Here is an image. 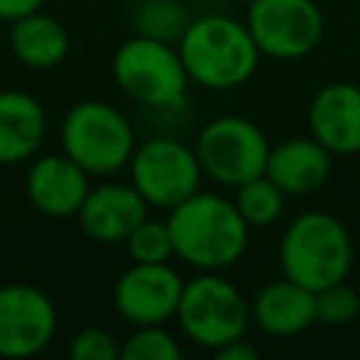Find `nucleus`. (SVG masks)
<instances>
[{"instance_id":"f257e3e1","label":"nucleus","mask_w":360,"mask_h":360,"mask_svg":"<svg viewBox=\"0 0 360 360\" xmlns=\"http://www.w3.org/2000/svg\"><path fill=\"white\" fill-rule=\"evenodd\" d=\"M174 256L197 270L231 267L248 248L250 225L242 219L233 200L214 191H194L169 211Z\"/></svg>"},{"instance_id":"f03ea898","label":"nucleus","mask_w":360,"mask_h":360,"mask_svg":"<svg viewBox=\"0 0 360 360\" xmlns=\"http://www.w3.org/2000/svg\"><path fill=\"white\" fill-rule=\"evenodd\" d=\"M191 82L208 90L245 84L259 65V48L245 22L225 14H205L188 22L177 42Z\"/></svg>"},{"instance_id":"7ed1b4c3","label":"nucleus","mask_w":360,"mask_h":360,"mask_svg":"<svg viewBox=\"0 0 360 360\" xmlns=\"http://www.w3.org/2000/svg\"><path fill=\"white\" fill-rule=\"evenodd\" d=\"M281 273L312 292L346 281L352 270V236L346 225L326 211L295 217L278 245Z\"/></svg>"},{"instance_id":"20e7f679","label":"nucleus","mask_w":360,"mask_h":360,"mask_svg":"<svg viewBox=\"0 0 360 360\" xmlns=\"http://www.w3.org/2000/svg\"><path fill=\"white\" fill-rule=\"evenodd\" d=\"M112 76L129 98L158 110L180 107L188 87L180 51L172 42L141 34L118 45L112 56Z\"/></svg>"},{"instance_id":"39448f33","label":"nucleus","mask_w":360,"mask_h":360,"mask_svg":"<svg viewBox=\"0 0 360 360\" xmlns=\"http://www.w3.org/2000/svg\"><path fill=\"white\" fill-rule=\"evenodd\" d=\"M174 318L191 343L217 352L219 346L245 335L250 309L233 281L217 270H205L202 276L186 281Z\"/></svg>"},{"instance_id":"423d86ee","label":"nucleus","mask_w":360,"mask_h":360,"mask_svg":"<svg viewBox=\"0 0 360 360\" xmlns=\"http://www.w3.org/2000/svg\"><path fill=\"white\" fill-rule=\"evenodd\" d=\"M62 149L90 174H112L129 163L135 132L107 101H79L62 121Z\"/></svg>"},{"instance_id":"0eeeda50","label":"nucleus","mask_w":360,"mask_h":360,"mask_svg":"<svg viewBox=\"0 0 360 360\" xmlns=\"http://www.w3.org/2000/svg\"><path fill=\"white\" fill-rule=\"evenodd\" d=\"M194 152L205 177L219 186L236 188L264 174L270 143L253 121L242 115H219L202 127Z\"/></svg>"},{"instance_id":"6e6552de","label":"nucleus","mask_w":360,"mask_h":360,"mask_svg":"<svg viewBox=\"0 0 360 360\" xmlns=\"http://www.w3.org/2000/svg\"><path fill=\"white\" fill-rule=\"evenodd\" d=\"M129 174L138 194L152 208L172 211L194 191H200L202 166L197 152L177 138H149L129 158Z\"/></svg>"},{"instance_id":"1a4fd4ad","label":"nucleus","mask_w":360,"mask_h":360,"mask_svg":"<svg viewBox=\"0 0 360 360\" xmlns=\"http://www.w3.org/2000/svg\"><path fill=\"white\" fill-rule=\"evenodd\" d=\"M245 25L259 53L273 59H301L323 37V14L315 0H250Z\"/></svg>"},{"instance_id":"9d476101","label":"nucleus","mask_w":360,"mask_h":360,"mask_svg":"<svg viewBox=\"0 0 360 360\" xmlns=\"http://www.w3.org/2000/svg\"><path fill=\"white\" fill-rule=\"evenodd\" d=\"M186 281L169 262H132L112 290L118 315L132 326L166 323L177 315Z\"/></svg>"},{"instance_id":"9b49d317","label":"nucleus","mask_w":360,"mask_h":360,"mask_svg":"<svg viewBox=\"0 0 360 360\" xmlns=\"http://www.w3.org/2000/svg\"><path fill=\"white\" fill-rule=\"evenodd\" d=\"M56 335V307L39 287H0V357L39 354Z\"/></svg>"},{"instance_id":"f8f14e48","label":"nucleus","mask_w":360,"mask_h":360,"mask_svg":"<svg viewBox=\"0 0 360 360\" xmlns=\"http://www.w3.org/2000/svg\"><path fill=\"white\" fill-rule=\"evenodd\" d=\"M309 135L332 155L360 152V87L349 82H332L321 87L307 112Z\"/></svg>"},{"instance_id":"ddd939ff","label":"nucleus","mask_w":360,"mask_h":360,"mask_svg":"<svg viewBox=\"0 0 360 360\" xmlns=\"http://www.w3.org/2000/svg\"><path fill=\"white\" fill-rule=\"evenodd\" d=\"M87 177L90 172H84L70 155H42L28 169L25 194L45 217H73L90 191Z\"/></svg>"},{"instance_id":"4468645a","label":"nucleus","mask_w":360,"mask_h":360,"mask_svg":"<svg viewBox=\"0 0 360 360\" xmlns=\"http://www.w3.org/2000/svg\"><path fill=\"white\" fill-rule=\"evenodd\" d=\"M146 200L132 183H101L87 191L79 208V222L90 239L112 245L124 242L135 231V225L146 219Z\"/></svg>"},{"instance_id":"2eb2a0df","label":"nucleus","mask_w":360,"mask_h":360,"mask_svg":"<svg viewBox=\"0 0 360 360\" xmlns=\"http://www.w3.org/2000/svg\"><path fill=\"white\" fill-rule=\"evenodd\" d=\"M264 174L292 197H307L323 188L332 174V152L315 138H290L270 146Z\"/></svg>"},{"instance_id":"dca6fc26","label":"nucleus","mask_w":360,"mask_h":360,"mask_svg":"<svg viewBox=\"0 0 360 360\" xmlns=\"http://www.w3.org/2000/svg\"><path fill=\"white\" fill-rule=\"evenodd\" d=\"M253 321L273 338H290L309 329L315 318V292L292 278H278L259 290L250 307Z\"/></svg>"},{"instance_id":"f3484780","label":"nucleus","mask_w":360,"mask_h":360,"mask_svg":"<svg viewBox=\"0 0 360 360\" xmlns=\"http://www.w3.org/2000/svg\"><path fill=\"white\" fill-rule=\"evenodd\" d=\"M48 115L22 90H0V166L28 160L45 141Z\"/></svg>"},{"instance_id":"a211bd4d","label":"nucleus","mask_w":360,"mask_h":360,"mask_svg":"<svg viewBox=\"0 0 360 360\" xmlns=\"http://www.w3.org/2000/svg\"><path fill=\"white\" fill-rule=\"evenodd\" d=\"M8 39H11L14 56L31 70L56 68L68 56V48H70L65 25L56 17L42 14V11H31L14 20Z\"/></svg>"},{"instance_id":"6ab92c4d","label":"nucleus","mask_w":360,"mask_h":360,"mask_svg":"<svg viewBox=\"0 0 360 360\" xmlns=\"http://www.w3.org/2000/svg\"><path fill=\"white\" fill-rule=\"evenodd\" d=\"M135 34L152 37L160 42H180L191 17L180 0H135L129 8Z\"/></svg>"},{"instance_id":"aec40b11","label":"nucleus","mask_w":360,"mask_h":360,"mask_svg":"<svg viewBox=\"0 0 360 360\" xmlns=\"http://www.w3.org/2000/svg\"><path fill=\"white\" fill-rule=\"evenodd\" d=\"M284 191L267 177V174H259L242 186H236V200L233 205L239 208L242 219L250 225V228H264V225H273L281 211H284Z\"/></svg>"},{"instance_id":"412c9836","label":"nucleus","mask_w":360,"mask_h":360,"mask_svg":"<svg viewBox=\"0 0 360 360\" xmlns=\"http://www.w3.org/2000/svg\"><path fill=\"white\" fill-rule=\"evenodd\" d=\"M180 357L183 349L174 340V335L163 329V323L138 326L121 343V360H180Z\"/></svg>"},{"instance_id":"4be33fe9","label":"nucleus","mask_w":360,"mask_h":360,"mask_svg":"<svg viewBox=\"0 0 360 360\" xmlns=\"http://www.w3.org/2000/svg\"><path fill=\"white\" fill-rule=\"evenodd\" d=\"M124 242H127V253L132 262H169L174 256L169 222H160V219L146 217L143 222L135 225V231Z\"/></svg>"},{"instance_id":"5701e85b","label":"nucleus","mask_w":360,"mask_h":360,"mask_svg":"<svg viewBox=\"0 0 360 360\" xmlns=\"http://www.w3.org/2000/svg\"><path fill=\"white\" fill-rule=\"evenodd\" d=\"M357 315H360V295L346 281L329 284L315 292V318L321 323L343 326V323H352Z\"/></svg>"},{"instance_id":"b1692460","label":"nucleus","mask_w":360,"mask_h":360,"mask_svg":"<svg viewBox=\"0 0 360 360\" xmlns=\"http://www.w3.org/2000/svg\"><path fill=\"white\" fill-rule=\"evenodd\" d=\"M68 354L73 360H115V357H121V346L107 329L87 326L79 335H73Z\"/></svg>"},{"instance_id":"393cba45","label":"nucleus","mask_w":360,"mask_h":360,"mask_svg":"<svg viewBox=\"0 0 360 360\" xmlns=\"http://www.w3.org/2000/svg\"><path fill=\"white\" fill-rule=\"evenodd\" d=\"M45 0H0V22H14L31 11H39Z\"/></svg>"},{"instance_id":"a878e982","label":"nucleus","mask_w":360,"mask_h":360,"mask_svg":"<svg viewBox=\"0 0 360 360\" xmlns=\"http://www.w3.org/2000/svg\"><path fill=\"white\" fill-rule=\"evenodd\" d=\"M214 354H217V360H256L259 357L256 346H250L245 340V335L236 338V340H231V343H225V346H219Z\"/></svg>"},{"instance_id":"bb28decb","label":"nucleus","mask_w":360,"mask_h":360,"mask_svg":"<svg viewBox=\"0 0 360 360\" xmlns=\"http://www.w3.org/2000/svg\"><path fill=\"white\" fill-rule=\"evenodd\" d=\"M0 48H3V34H0Z\"/></svg>"},{"instance_id":"cd10ccee","label":"nucleus","mask_w":360,"mask_h":360,"mask_svg":"<svg viewBox=\"0 0 360 360\" xmlns=\"http://www.w3.org/2000/svg\"><path fill=\"white\" fill-rule=\"evenodd\" d=\"M242 3H250V0H242Z\"/></svg>"}]
</instances>
